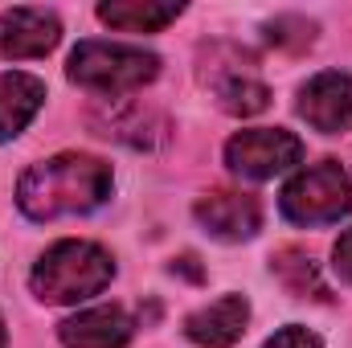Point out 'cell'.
<instances>
[{
  "mask_svg": "<svg viewBox=\"0 0 352 348\" xmlns=\"http://www.w3.org/2000/svg\"><path fill=\"white\" fill-rule=\"evenodd\" d=\"M111 279H115V262L102 246L66 238V242H54L37 259L29 287L41 303H78V299L98 295Z\"/></svg>",
  "mask_w": 352,
  "mask_h": 348,
  "instance_id": "cell-2",
  "label": "cell"
},
{
  "mask_svg": "<svg viewBox=\"0 0 352 348\" xmlns=\"http://www.w3.org/2000/svg\"><path fill=\"white\" fill-rule=\"evenodd\" d=\"M201 74L213 87L221 111H230V115L246 119V115L266 111V102H270V90L258 78V70H254V58L234 50V45H209V58H205Z\"/></svg>",
  "mask_w": 352,
  "mask_h": 348,
  "instance_id": "cell-5",
  "label": "cell"
},
{
  "mask_svg": "<svg viewBox=\"0 0 352 348\" xmlns=\"http://www.w3.org/2000/svg\"><path fill=\"white\" fill-rule=\"evenodd\" d=\"M8 345V328H4V316H0V348Z\"/></svg>",
  "mask_w": 352,
  "mask_h": 348,
  "instance_id": "cell-17",
  "label": "cell"
},
{
  "mask_svg": "<svg viewBox=\"0 0 352 348\" xmlns=\"http://www.w3.org/2000/svg\"><path fill=\"white\" fill-rule=\"evenodd\" d=\"M299 160H303V144H299V135H291L283 127H250L226 144L230 173L246 176V180H270V176L295 168Z\"/></svg>",
  "mask_w": 352,
  "mask_h": 348,
  "instance_id": "cell-6",
  "label": "cell"
},
{
  "mask_svg": "<svg viewBox=\"0 0 352 348\" xmlns=\"http://www.w3.org/2000/svg\"><path fill=\"white\" fill-rule=\"evenodd\" d=\"M263 348H324V345H320V336H316V332H307V328L291 324V328L274 332V336H270Z\"/></svg>",
  "mask_w": 352,
  "mask_h": 348,
  "instance_id": "cell-15",
  "label": "cell"
},
{
  "mask_svg": "<svg viewBox=\"0 0 352 348\" xmlns=\"http://www.w3.org/2000/svg\"><path fill=\"white\" fill-rule=\"evenodd\" d=\"M70 83L94 90V94H127V90L148 87L160 74V58L140 50V45H119V41H78L66 66Z\"/></svg>",
  "mask_w": 352,
  "mask_h": 348,
  "instance_id": "cell-3",
  "label": "cell"
},
{
  "mask_svg": "<svg viewBox=\"0 0 352 348\" xmlns=\"http://www.w3.org/2000/svg\"><path fill=\"white\" fill-rule=\"evenodd\" d=\"M299 115L324 131V135H336L352 123V78L340 70H324L316 74L311 83H303L299 90Z\"/></svg>",
  "mask_w": 352,
  "mask_h": 348,
  "instance_id": "cell-8",
  "label": "cell"
},
{
  "mask_svg": "<svg viewBox=\"0 0 352 348\" xmlns=\"http://www.w3.org/2000/svg\"><path fill=\"white\" fill-rule=\"evenodd\" d=\"M192 217L201 221V230L217 242H246L258 234L263 226V205L250 193H234V188H217L205 193L192 205Z\"/></svg>",
  "mask_w": 352,
  "mask_h": 348,
  "instance_id": "cell-7",
  "label": "cell"
},
{
  "mask_svg": "<svg viewBox=\"0 0 352 348\" xmlns=\"http://www.w3.org/2000/svg\"><path fill=\"white\" fill-rule=\"evenodd\" d=\"M278 205L295 226H332L352 209V176L336 160H320L287 180Z\"/></svg>",
  "mask_w": 352,
  "mask_h": 348,
  "instance_id": "cell-4",
  "label": "cell"
},
{
  "mask_svg": "<svg viewBox=\"0 0 352 348\" xmlns=\"http://www.w3.org/2000/svg\"><path fill=\"white\" fill-rule=\"evenodd\" d=\"M41 102H45V83L37 74H21V70L0 74V144L16 140L29 127V119L41 111Z\"/></svg>",
  "mask_w": 352,
  "mask_h": 348,
  "instance_id": "cell-12",
  "label": "cell"
},
{
  "mask_svg": "<svg viewBox=\"0 0 352 348\" xmlns=\"http://www.w3.org/2000/svg\"><path fill=\"white\" fill-rule=\"evenodd\" d=\"M184 12V4H160V0H111L98 4V21L123 33H156L164 25H173Z\"/></svg>",
  "mask_w": 352,
  "mask_h": 348,
  "instance_id": "cell-13",
  "label": "cell"
},
{
  "mask_svg": "<svg viewBox=\"0 0 352 348\" xmlns=\"http://www.w3.org/2000/svg\"><path fill=\"white\" fill-rule=\"evenodd\" d=\"M58 336L66 348H123L131 336H135V320L107 303V307H87L70 320L58 324Z\"/></svg>",
  "mask_w": 352,
  "mask_h": 348,
  "instance_id": "cell-11",
  "label": "cell"
},
{
  "mask_svg": "<svg viewBox=\"0 0 352 348\" xmlns=\"http://www.w3.org/2000/svg\"><path fill=\"white\" fill-rule=\"evenodd\" d=\"M111 197V164L87 152H62L25 168L16 184V205L33 221L90 213Z\"/></svg>",
  "mask_w": 352,
  "mask_h": 348,
  "instance_id": "cell-1",
  "label": "cell"
},
{
  "mask_svg": "<svg viewBox=\"0 0 352 348\" xmlns=\"http://www.w3.org/2000/svg\"><path fill=\"white\" fill-rule=\"evenodd\" d=\"M62 41V25L45 8H8L0 12V54L21 62V58H45Z\"/></svg>",
  "mask_w": 352,
  "mask_h": 348,
  "instance_id": "cell-9",
  "label": "cell"
},
{
  "mask_svg": "<svg viewBox=\"0 0 352 348\" xmlns=\"http://www.w3.org/2000/svg\"><path fill=\"white\" fill-rule=\"evenodd\" d=\"M332 266H336V274L344 279V283H352V226L340 234V242H336V250H332Z\"/></svg>",
  "mask_w": 352,
  "mask_h": 348,
  "instance_id": "cell-16",
  "label": "cell"
},
{
  "mask_svg": "<svg viewBox=\"0 0 352 348\" xmlns=\"http://www.w3.org/2000/svg\"><path fill=\"white\" fill-rule=\"evenodd\" d=\"M250 324V303L246 295H221L209 307L192 312L184 320V336L197 348H234Z\"/></svg>",
  "mask_w": 352,
  "mask_h": 348,
  "instance_id": "cell-10",
  "label": "cell"
},
{
  "mask_svg": "<svg viewBox=\"0 0 352 348\" xmlns=\"http://www.w3.org/2000/svg\"><path fill=\"white\" fill-rule=\"evenodd\" d=\"M270 270L278 274V283H283L295 299H320V303L332 299V291H328V283H324V274H320L316 259H311L307 250H299V246H283V250H274Z\"/></svg>",
  "mask_w": 352,
  "mask_h": 348,
  "instance_id": "cell-14",
  "label": "cell"
}]
</instances>
